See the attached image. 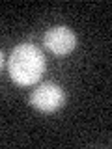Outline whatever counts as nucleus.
<instances>
[{"instance_id": "1", "label": "nucleus", "mask_w": 112, "mask_h": 149, "mask_svg": "<svg viewBox=\"0 0 112 149\" xmlns=\"http://www.w3.org/2000/svg\"><path fill=\"white\" fill-rule=\"evenodd\" d=\"M47 69L45 56L32 43H21L11 50L8 60L9 78L17 86H32L39 82Z\"/></svg>"}, {"instance_id": "2", "label": "nucleus", "mask_w": 112, "mask_h": 149, "mask_svg": "<svg viewBox=\"0 0 112 149\" xmlns=\"http://www.w3.org/2000/svg\"><path fill=\"white\" fill-rule=\"evenodd\" d=\"M28 102L39 112H56L65 104V93L64 88H60L54 82H45L39 84L32 90Z\"/></svg>"}, {"instance_id": "3", "label": "nucleus", "mask_w": 112, "mask_h": 149, "mask_svg": "<svg viewBox=\"0 0 112 149\" xmlns=\"http://www.w3.org/2000/svg\"><path fill=\"white\" fill-rule=\"evenodd\" d=\"M77 36L71 28L67 26H52L45 32L43 36V45L49 52L54 56H67L77 49Z\"/></svg>"}, {"instance_id": "4", "label": "nucleus", "mask_w": 112, "mask_h": 149, "mask_svg": "<svg viewBox=\"0 0 112 149\" xmlns=\"http://www.w3.org/2000/svg\"><path fill=\"white\" fill-rule=\"evenodd\" d=\"M2 65H4V54H2V50H0V69H2Z\"/></svg>"}]
</instances>
